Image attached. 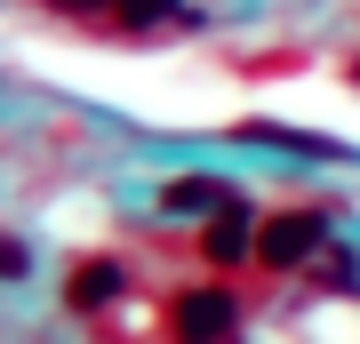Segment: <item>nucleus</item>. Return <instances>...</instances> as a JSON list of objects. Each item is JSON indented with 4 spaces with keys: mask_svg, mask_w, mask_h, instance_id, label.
<instances>
[{
    "mask_svg": "<svg viewBox=\"0 0 360 344\" xmlns=\"http://www.w3.org/2000/svg\"><path fill=\"white\" fill-rule=\"evenodd\" d=\"M224 329H232V296H224V288L176 296V336H184V344H224Z\"/></svg>",
    "mask_w": 360,
    "mask_h": 344,
    "instance_id": "nucleus-1",
    "label": "nucleus"
},
{
    "mask_svg": "<svg viewBox=\"0 0 360 344\" xmlns=\"http://www.w3.org/2000/svg\"><path fill=\"white\" fill-rule=\"evenodd\" d=\"M312 248H321V224H312V217H272L257 232V256H264V265H304Z\"/></svg>",
    "mask_w": 360,
    "mask_h": 344,
    "instance_id": "nucleus-2",
    "label": "nucleus"
},
{
    "mask_svg": "<svg viewBox=\"0 0 360 344\" xmlns=\"http://www.w3.org/2000/svg\"><path fill=\"white\" fill-rule=\"evenodd\" d=\"M120 288H129V272H120L112 256H96V265H80V272H72V312H96V305H112Z\"/></svg>",
    "mask_w": 360,
    "mask_h": 344,
    "instance_id": "nucleus-3",
    "label": "nucleus"
},
{
    "mask_svg": "<svg viewBox=\"0 0 360 344\" xmlns=\"http://www.w3.org/2000/svg\"><path fill=\"white\" fill-rule=\"evenodd\" d=\"M208 256H217V265H240V256H248V217H240V208H224V217L208 224Z\"/></svg>",
    "mask_w": 360,
    "mask_h": 344,
    "instance_id": "nucleus-4",
    "label": "nucleus"
},
{
    "mask_svg": "<svg viewBox=\"0 0 360 344\" xmlns=\"http://www.w3.org/2000/svg\"><path fill=\"white\" fill-rule=\"evenodd\" d=\"M168 208H217V184L208 177H176L168 184Z\"/></svg>",
    "mask_w": 360,
    "mask_h": 344,
    "instance_id": "nucleus-5",
    "label": "nucleus"
},
{
    "mask_svg": "<svg viewBox=\"0 0 360 344\" xmlns=\"http://www.w3.org/2000/svg\"><path fill=\"white\" fill-rule=\"evenodd\" d=\"M0 272H8V281L25 272V248H16V241H0Z\"/></svg>",
    "mask_w": 360,
    "mask_h": 344,
    "instance_id": "nucleus-6",
    "label": "nucleus"
}]
</instances>
